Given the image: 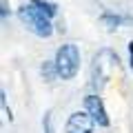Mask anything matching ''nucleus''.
<instances>
[{
    "instance_id": "obj_4",
    "label": "nucleus",
    "mask_w": 133,
    "mask_h": 133,
    "mask_svg": "<svg viewBox=\"0 0 133 133\" xmlns=\"http://www.w3.org/2000/svg\"><path fill=\"white\" fill-rule=\"evenodd\" d=\"M93 129H95L93 118L87 111H76V113L69 115L64 131L66 133H93Z\"/></svg>"
},
{
    "instance_id": "obj_6",
    "label": "nucleus",
    "mask_w": 133,
    "mask_h": 133,
    "mask_svg": "<svg viewBox=\"0 0 133 133\" xmlns=\"http://www.w3.org/2000/svg\"><path fill=\"white\" fill-rule=\"evenodd\" d=\"M102 22H104L107 27L113 31V29H118V27H120L122 18H120V16H115V14H104V16H102Z\"/></svg>"
},
{
    "instance_id": "obj_1",
    "label": "nucleus",
    "mask_w": 133,
    "mask_h": 133,
    "mask_svg": "<svg viewBox=\"0 0 133 133\" xmlns=\"http://www.w3.org/2000/svg\"><path fill=\"white\" fill-rule=\"evenodd\" d=\"M18 16H20V20L29 27V31H33L36 36H40V38H49V36L53 33L51 18H49V16H44L38 7L33 5V2L22 5V7L18 9Z\"/></svg>"
},
{
    "instance_id": "obj_5",
    "label": "nucleus",
    "mask_w": 133,
    "mask_h": 133,
    "mask_svg": "<svg viewBox=\"0 0 133 133\" xmlns=\"http://www.w3.org/2000/svg\"><path fill=\"white\" fill-rule=\"evenodd\" d=\"M31 2L38 7V9L42 11L44 16H49V18H53V16L58 14V7L53 5V2H49V0H31Z\"/></svg>"
},
{
    "instance_id": "obj_9",
    "label": "nucleus",
    "mask_w": 133,
    "mask_h": 133,
    "mask_svg": "<svg viewBox=\"0 0 133 133\" xmlns=\"http://www.w3.org/2000/svg\"><path fill=\"white\" fill-rule=\"evenodd\" d=\"M0 102H2V109H5L7 118L14 120V115H11V109H9V104H7V93H5V91H0Z\"/></svg>"
},
{
    "instance_id": "obj_11",
    "label": "nucleus",
    "mask_w": 133,
    "mask_h": 133,
    "mask_svg": "<svg viewBox=\"0 0 133 133\" xmlns=\"http://www.w3.org/2000/svg\"><path fill=\"white\" fill-rule=\"evenodd\" d=\"M0 14H2V18H7V16H9V9H7V0H2V11H0Z\"/></svg>"
},
{
    "instance_id": "obj_3",
    "label": "nucleus",
    "mask_w": 133,
    "mask_h": 133,
    "mask_svg": "<svg viewBox=\"0 0 133 133\" xmlns=\"http://www.w3.org/2000/svg\"><path fill=\"white\" fill-rule=\"evenodd\" d=\"M84 111L93 118V122L98 124V127H109V115H107L104 102H102L100 95H95V93L87 95L84 98Z\"/></svg>"
},
{
    "instance_id": "obj_7",
    "label": "nucleus",
    "mask_w": 133,
    "mask_h": 133,
    "mask_svg": "<svg viewBox=\"0 0 133 133\" xmlns=\"http://www.w3.org/2000/svg\"><path fill=\"white\" fill-rule=\"evenodd\" d=\"M42 76L47 78L49 82H51L53 78L58 76V71H56V62H44V64H42Z\"/></svg>"
},
{
    "instance_id": "obj_8",
    "label": "nucleus",
    "mask_w": 133,
    "mask_h": 133,
    "mask_svg": "<svg viewBox=\"0 0 133 133\" xmlns=\"http://www.w3.org/2000/svg\"><path fill=\"white\" fill-rule=\"evenodd\" d=\"M42 129H44V133H53V127H51V111H47V113H44V118H42Z\"/></svg>"
},
{
    "instance_id": "obj_2",
    "label": "nucleus",
    "mask_w": 133,
    "mask_h": 133,
    "mask_svg": "<svg viewBox=\"0 0 133 133\" xmlns=\"http://www.w3.org/2000/svg\"><path fill=\"white\" fill-rule=\"evenodd\" d=\"M53 62H56L58 78H62V80H71V78L78 73V69H80V51H78V47L73 42L62 44V47L58 49L56 60H53Z\"/></svg>"
},
{
    "instance_id": "obj_10",
    "label": "nucleus",
    "mask_w": 133,
    "mask_h": 133,
    "mask_svg": "<svg viewBox=\"0 0 133 133\" xmlns=\"http://www.w3.org/2000/svg\"><path fill=\"white\" fill-rule=\"evenodd\" d=\"M129 64H131V69H133V40L129 42Z\"/></svg>"
}]
</instances>
